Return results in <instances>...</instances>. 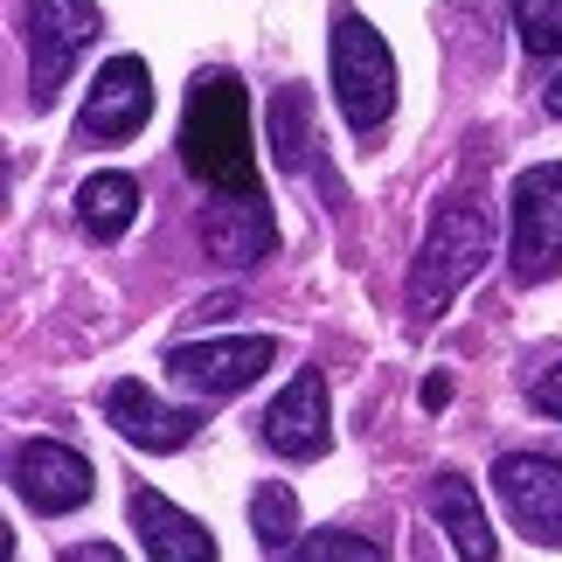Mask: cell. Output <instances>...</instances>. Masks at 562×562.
Returning a JSON list of instances; mask_svg holds the SVG:
<instances>
[{
	"label": "cell",
	"mask_w": 562,
	"mask_h": 562,
	"mask_svg": "<svg viewBox=\"0 0 562 562\" xmlns=\"http://www.w3.org/2000/svg\"><path fill=\"white\" fill-rule=\"evenodd\" d=\"M181 160L215 194H257V154H250V91L236 77H194L188 119H181Z\"/></svg>",
	"instance_id": "cell-1"
},
{
	"label": "cell",
	"mask_w": 562,
	"mask_h": 562,
	"mask_svg": "<svg viewBox=\"0 0 562 562\" xmlns=\"http://www.w3.org/2000/svg\"><path fill=\"white\" fill-rule=\"evenodd\" d=\"M104 417H112V430L133 451H181L188 438H194V409H175V403H160L146 382H112V396H104Z\"/></svg>",
	"instance_id": "cell-11"
},
{
	"label": "cell",
	"mask_w": 562,
	"mask_h": 562,
	"mask_svg": "<svg viewBox=\"0 0 562 562\" xmlns=\"http://www.w3.org/2000/svg\"><path fill=\"white\" fill-rule=\"evenodd\" d=\"M507 271H514V285H549V278H562V160L528 167L514 181Z\"/></svg>",
	"instance_id": "cell-5"
},
{
	"label": "cell",
	"mask_w": 562,
	"mask_h": 562,
	"mask_svg": "<svg viewBox=\"0 0 562 562\" xmlns=\"http://www.w3.org/2000/svg\"><path fill=\"white\" fill-rule=\"evenodd\" d=\"M202 244L209 257L223 265H257L271 250V209H265V188L257 194H223V202L202 209Z\"/></svg>",
	"instance_id": "cell-13"
},
{
	"label": "cell",
	"mask_w": 562,
	"mask_h": 562,
	"mask_svg": "<svg viewBox=\"0 0 562 562\" xmlns=\"http://www.w3.org/2000/svg\"><path fill=\"white\" fill-rule=\"evenodd\" d=\"M535 409H549V417H562V361L535 382Z\"/></svg>",
	"instance_id": "cell-20"
},
{
	"label": "cell",
	"mask_w": 562,
	"mask_h": 562,
	"mask_svg": "<svg viewBox=\"0 0 562 562\" xmlns=\"http://www.w3.org/2000/svg\"><path fill=\"white\" fill-rule=\"evenodd\" d=\"M486 257H493V215H486V202H480V194H445L438 215H430V229H424L417 271H409V319L430 327Z\"/></svg>",
	"instance_id": "cell-2"
},
{
	"label": "cell",
	"mask_w": 562,
	"mask_h": 562,
	"mask_svg": "<svg viewBox=\"0 0 562 562\" xmlns=\"http://www.w3.org/2000/svg\"><path fill=\"white\" fill-rule=\"evenodd\" d=\"M265 125H271V154H278V167H285V175H306V167L319 160V133H313V98H306V83H285V91L271 98Z\"/></svg>",
	"instance_id": "cell-15"
},
{
	"label": "cell",
	"mask_w": 562,
	"mask_h": 562,
	"mask_svg": "<svg viewBox=\"0 0 562 562\" xmlns=\"http://www.w3.org/2000/svg\"><path fill=\"white\" fill-rule=\"evenodd\" d=\"M250 528H257V549H271V555H292L299 549V501H292L285 480H257Z\"/></svg>",
	"instance_id": "cell-17"
},
{
	"label": "cell",
	"mask_w": 562,
	"mask_h": 562,
	"mask_svg": "<svg viewBox=\"0 0 562 562\" xmlns=\"http://www.w3.org/2000/svg\"><path fill=\"white\" fill-rule=\"evenodd\" d=\"M98 472L83 451L56 445V438H29L14 445V501L35 507V514H77L83 501H91Z\"/></svg>",
	"instance_id": "cell-8"
},
{
	"label": "cell",
	"mask_w": 562,
	"mask_h": 562,
	"mask_svg": "<svg viewBox=\"0 0 562 562\" xmlns=\"http://www.w3.org/2000/svg\"><path fill=\"white\" fill-rule=\"evenodd\" d=\"M278 361L271 334H229V340H188V348L167 355V375H175L188 396H236L250 389Z\"/></svg>",
	"instance_id": "cell-6"
},
{
	"label": "cell",
	"mask_w": 562,
	"mask_h": 562,
	"mask_svg": "<svg viewBox=\"0 0 562 562\" xmlns=\"http://www.w3.org/2000/svg\"><path fill=\"white\" fill-rule=\"evenodd\" d=\"M430 521L451 535V549H459L465 562L501 555V542H493V521H486V507H480V486H472L465 472H438V480H430Z\"/></svg>",
	"instance_id": "cell-14"
},
{
	"label": "cell",
	"mask_w": 562,
	"mask_h": 562,
	"mask_svg": "<svg viewBox=\"0 0 562 562\" xmlns=\"http://www.w3.org/2000/svg\"><path fill=\"white\" fill-rule=\"evenodd\" d=\"M549 119H562V70H555V83H549Z\"/></svg>",
	"instance_id": "cell-21"
},
{
	"label": "cell",
	"mask_w": 562,
	"mask_h": 562,
	"mask_svg": "<svg viewBox=\"0 0 562 562\" xmlns=\"http://www.w3.org/2000/svg\"><path fill=\"white\" fill-rule=\"evenodd\" d=\"M334 98L355 133H375L396 112V56L355 8L334 14Z\"/></svg>",
	"instance_id": "cell-3"
},
{
	"label": "cell",
	"mask_w": 562,
	"mask_h": 562,
	"mask_svg": "<svg viewBox=\"0 0 562 562\" xmlns=\"http://www.w3.org/2000/svg\"><path fill=\"white\" fill-rule=\"evenodd\" d=\"M528 56H562V0H507Z\"/></svg>",
	"instance_id": "cell-18"
},
{
	"label": "cell",
	"mask_w": 562,
	"mask_h": 562,
	"mask_svg": "<svg viewBox=\"0 0 562 562\" xmlns=\"http://www.w3.org/2000/svg\"><path fill=\"white\" fill-rule=\"evenodd\" d=\"M265 445L278 451V459H319V451L334 445V430H327V382H319V369H299L271 396V409H265Z\"/></svg>",
	"instance_id": "cell-10"
},
{
	"label": "cell",
	"mask_w": 562,
	"mask_h": 562,
	"mask_svg": "<svg viewBox=\"0 0 562 562\" xmlns=\"http://www.w3.org/2000/svg\"><path fill=\"white\" fill-rule=\"evenodd\" d=\"M21 21H29V98L35 112H49L63 83L77 77L83 49L98 42V8L91 0H29Z\"/></svg>",
	"instance_id": "cell-4"
},
{
	"label": "cell",
	"mask_w": 562,
	"mask_h": 562,
	"mask_svg": "<svg viewBox=\"0 0 562 562\" xmlns=\"http://www.w3.org/2000/svg\"><path fill=\"white\" fill-rule=\"evenodd\" d=\"M493 493L514 514V528L542 549H562V465L535 459V451H507L493 459Z\"/></svg>",
	"instance_id": "cell-7"
},
{
	"label": "cell",
	"mask_w": 562,
	"mask_h": 562,
	"mask_svg": "<svg viewBox=\"0 0 562 562\" xmlns=\"http://www.w3.org/2000/svg\"><path fill=\"white\" fill-rule=\"evenodd\" d=\"M139 215V181L133 175H91L77 188V223L98 236V244H119Z\"/></svg>",
	"instance_id": "cell-16"
},
{
	"label": "cell",
	"mask_w": 562,
	"mask_h": 562,
	"mask_svg": "<svg viewBox=\"0 0 562 562\" xmlns=\"http://www.w3.org/2000/svg\"><path fill=\"white\" fill-rule=\"evenodd\" d=\"M292 555H355V562H375L382 549L369 542V535H313V542H299Z\"/></svg>",
	"instance_id": "cell-19"
},
{
	"label": "cell",
	"mask_w": 562,
	"mask_h": 562,
	"mask_svg": "<svg viewBox=\"0 0 562 562\" xmlns=\"http://www.w3.org/2000/svg\"><path fill=\"white\" fill-rule=\"evenodd\" d=\"M125 514H133L139 549L154 555V562H209L215 555V535L194 521V514H181L167 493H154V486H139L133 501H125Z\"/></svg>",
	"instance_id": "cell-12"
},
{
	"label": "cell",
	"mask_w": 562,
	"mask_h": 562,
	"mask_svg": "<svg viewBox=\"0 0 562 562\" xmlns=\"http://www.w3.org/2000/svg\"><path fill=\"white\" fill-rule=\"evenodd\" d=\"M146 119H154V77H146V63L139 56H112L91 77V98H83L77 133L98 139V146H119V139L146 133Z\"/></svg>",
	"instance_id": "cell-9"
}]
</instances>
